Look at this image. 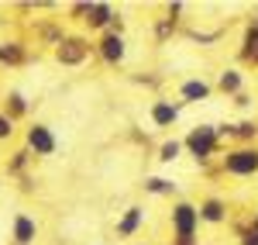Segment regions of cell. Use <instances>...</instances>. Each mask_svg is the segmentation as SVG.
<instances>
[{
  "mask_svg": "<svg viewBox=\"0 0 258 245\" xmlns=\"http://www.w3.org/2000/svg\"><path fill=\"white\" fill-rule=\"evenodd\" d=\"M0 59H4V62H18L21 59V45H14V41H11L7 48H0Z\"/></svg>",
  "mask_w": 258,
  "mask_h": 245,
  "instance_id": "obj_18",
  "label": "cell"
},
{
  "mask_svg": "<svg viewBox=\"0 0 258 245\" xmlns=\"http://www.w3.org/2000/svg\"><path fill=\"white\" fill-rule=\"evenodd\" d=\"M179 149H182V145H179L176 138H172V142H165V145H162V156H159V159H162V163H172V159H179Z\"/></svg>",
  "mask_w": 258,
  "mask_h": 245,
  "instance_id": "obj_16",
  "label": "cell"
},
{
  "mask_svg": "<svg viewBox=\"0 0 258 245\" xmlns=\"http://www.w3.org/2000/svg\"><path fill=\"white\" fill-rule=\"evenodd\" d=\"M186 149L197 156L200 163H207L214 152H217V128H210V124H200L189 131V138H186Z\"/></svg>",
  "mask_w": 258,
  "mask_h": 245,
  "instance_id": "obj_1",
  "label": "cell"
},
{
  "mask_svg": "<svg viewBox=\"0 0 258 245\" xmlns=\"http://www.w3.org/2000/svg\"><path fill=\"white\" fill-rule=\"evenodd\" d=\"M197 225H200V218H197V207L193 204H176L172 207V228H176L179 242H193Z\"/></svg>",
  "mask_w": 258,
  "mask_h": 245,
  "instance_id": "obj_3",
  "label": "cell"
},
{
  "mask_svg": "<svg viewBox=\"0 0 258 245\" xmlns=\"http://www.w3.org/2000/svg\"><path fill=\"white\" fill-rule=\"evenodd\" d=\"M251 231H258V218H255V225H251Z\"/></svg>",
  "mask_w": 258,
  "mask_h": 245,
  "instance_id": "obj_22",
  "label": "cell"
},
{
  "mask_svg": "<svg viewBox=\"0 0 258 245\" xmlns=\"http://www.w3.org/2000/svg\"><path fill=\"white\" fill-rule=\"evenodd\" d=\"M224 211L227 207L220 204V201H207V204L197 207V218L200 221H210V225H217V221H224Z\"/></svg>",
  "mask_w": 258,
  "mask_h": 245,
  "instance_id": "obj_12",
  "label": "cell"
},
{
  "mask_svg": "<svg viewBox=\"0 0 258 245\" xmlns=\"http://www.w3.org/2000/svg\"><path fill=\"white\" fill-rule=\"evenodd\" d=\"M11 131H14V121L7 114H0V138H11Z\"/></svg>",
  "mask_w": 258,
  "mask_h": 245,
  "instance_id": "obj_20",
  "label": "cell"
},
{
  "mask_svg": "<svg viewBox=\"0 0 258 245\" xmlns=\"http://www.w3.org/2000/svg\"><path fill=\"white\" fill-rule=\"evenodd\" d=\"M224 169L234 173V176H251V173H258V149H234V152H227Z\"/></svg>",
  "mask_w": 258,
  "mask_h": 245,
  "instance_id": "obj_2",
  "label": "cell"
},
{
  "mask_svg": "<svg viewBox=\"0 0 258 245\" xmlns=\"http://www.w3.org/2000/svg\"><path fill=\"white\" fill-rule=\"evenodd\" d=\"M28 149L35 156H52L55 152V135L45 124H35V128H28Z\"/></svg>",
  "mask_w": 258,
  "mask_h": 245,
  "instance_id": "obj_5",
  "label": "cell"
},
{
  "mask_svg": "<svg viewBox=\"0 0 258 245\" xmlns=\"http://www.w3.org/2000/svg\"><path fill=\"white\" fill-rule=\"evenodd\" d=\"M24 107H28L24 97H21V93H11V114H24Z\"/></svg>",
  "mask_w": 258,
  "mask_h": 245,
  "instance_id": "obj_19",
  "label": "cell"
},
{
  "mask_svg": "<svg viewBox=\"0 0 258 245\" xmlns=\"http://www.w3.org/2000/svg\"><path fill=\"white\" fill-rule=\"evenodd\" d=\"M100 52H103V59L107 62H120L124 59V38L120 35H103V41H100Z\"/></svg>",
  "mask_w": 258,
  "mask_h": 245,
  "instance_id": "obj_7",
  "label": "cell"
},
{
  "mask_svg": "<svg viewBox=\"0 0 258 245\" xmlns=\"http://www.w3.org/2000/svg\"><path fill=\"white\" fill-rule=\"evenodd\" d=\"M141 221H145V211H141V207H127V214L120 218L117 231L124 235V238H127V235H135V231L141 228Z\"/></svg>",
  "mask_w": 258,
  "mask_h": 245,
  "instance_id": "obj_10",
  "label": "cell"
},
{
  "mask_svg": "<svg viewBox=\"0 0 258 245\" xmlns=\"http://www.w3.org/2000/svg\"><path fill=\"white\" fill-rule=\"evenodd\" d=\"M176 118H179V107H176V104L159 101L155 107H152V121L159 124V128H169V124H176Z\"/></svg>",
  "mask_w": 258,
  "mask_h": 245,
  "instance_id": "obj_8",
  "label": "cell"
},
{
  "mask_svg": "<svg viewBox=\"0 0 258 245\" xmlns=\"http://www.w3.org/2000/svg\"><path fill=\"white\" fill-rule=\"evenodd\" d=\"M210 97V86L203 80H189V83H182V101H189V104H200V101H207Z\"/></svg>",
  "mask_w": 258,
  "mask_h": 245,
  "instance_id": "obj_11",
  "label": "cell"
},
{
  "mask_svg": "<svg viewBox=\"0 0 258 245\" xmlns=\"http://www.w3.org/2000/svg\"><path fill=\"white\" fill-rule=\"evenodd\" d=\"M241 245H258V231H251V228H248V231L241 235Z\"/></svg>",
  "mask_w": 258,
  "mask_h": 245,
  "instance_id": "obj_21",
  "label": "cell"
},
{
  "mask_svg": "<svg viewBox=\"0 0 258 245\" xmlns=\"http://www.w3.org/2000/svg\"><path fill=\"white\" fill-rule=\"evenodd\" d=\"M86 21H90V28H103L114 21V11L107 4H86Z\"/></svg>",
  "mask_w": 258,
  "mask_h": 245,
  "instance_id": "obj_9",
  "label": "cell"
},
{
  "mask_svg": "<svg viewBox=\"0 0 258 245\" xmlns=\"http://www.w3.org/2000/svg\"><path fill=\"white\" fill-rule=\"evenodd\" d=\"M86 52H90V45L83 38H62L59 48H55V59H59L62 66H80V62L86 59Z\"/></svg>",
  "mask_w": 258,
  "mask_h": 245,
  "instance_id": "obj_4",
  "label": "cell"
},
{
  "mask_svg": "<svg viewBox=\"0 0 258 245\" xmlns=\"http://www.w3.org/2000/svg\"><path fill=\"white\" fill-rule=\"evenodd\" d=\"M145 190H152V193H172L176 183H169V180H162V176H152V180L145 183Z\"/></svg>",
  "mask_w": 258,
  "mask_h": 245,
  "instance_id": "obj_15",
  "label": "cell"
},
{
  "mask_svg": "<svg viewBox=\"0 0 258 245\" xmlns=\"http://www.w3.org/2000/svg\"><path fill=\"white\" fill-rule=\"evenodd\" d=\"M220 90H224V93H234V97L241 93V73L238 69H224V73H220Z\"/></svg>",
  "mask_w": 258,
  "mask_h": 245,
  "instance_id": "obj_13",
  "label": "cell"
},
{
  "mask_svg": "<svg viewBox=\"0 0 258 245\" xmlns=\"http://www.w3.org/2000/svg\"><path fill=\"white\" fill-rule=\"evenodd\" d=\"M35 235H38V225H35L28 214H18V218H14V242L18 245H31Z\"/></svg>",
  "mask_w": 258,
  "mask_h": 245,
  "instance_id": "obj_6",
  "label": "cell"
},
{
  "mask_svg": "<svg viewBox=\"0 0 258 245\" xmlns=\"http://www.w3.org/2000/svg\"><path fill=\"white\" fill-rule=\"evenodd\" d=\"M244 45H248L244 52H248L251 59H258V24H255V28H251V31H248V38H244Z\"/></svg>",
  "mask_w": 258,
  "mask_h": 245,
  "instance_id": "obj_17",
  "label": "cell"
},
{
  "mask_svg": "<svg viewBox=\"0 0 258 245\" xmlns=\"http://www.w3.org/2000/svg\"><path fill=\"white\" fill-rule=\"evenodd\" d=\"M227 135H238V138H255L258 135V124L255 121H241L234 128H227Z\"/></svg>",
  "mask_w": 258,
  "mask_h": 245,
  "instance_id": "obj_14",
  "label": "cell"
}]
</instances>
